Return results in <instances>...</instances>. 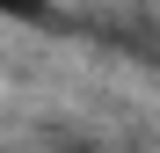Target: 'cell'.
Returning <instances> with one entry per match:
<instances>
[{"mask_svg": "<svg viewBox=\"0 0 160 153\" xmlns=\"http://www.w3.org/2000/svg\"><path fill=\"white\" fill-rule=\"evenodd\" d=\"M8 22H51V0H0Z\"/></svg>", "mask_w": 160, "mask_h": 153, "instance_id": "1", "label": "cell"}]
</instances>
